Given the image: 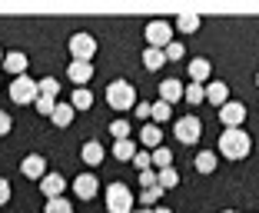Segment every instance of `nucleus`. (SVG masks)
I'll use <instances>...</instances> for the list:
<instances>
[{"mask_svg": "<svg viewBox=\"0 0 259 213\" xmlns=\"http://www.w3.org/2000/svg\"><path fill=\"white\" fill-rule=\"evenodd\" d=\"M10 127H14L10 114H7V110H0V137H7V133H10Z\"/></svg>", "mask_w": 259, "mask_h": 213, "instance_id": "37", "label": "nucleus"}, {"mask_svg": "<svg viewBox=\"0 0 259 213\" xmlns=\"http://www.w3.org/2000/svg\"><path fill=\"white\" fill-rule=\"evenodd\" d=\"M216 163H220V157H216L213 150H199L196 153V170H199V173H213Z\"/></svg>", "mask_w": 259, "mask_h": 213, "instance_id": "25", "label": "nucleus"}, {"mask_svg": "<svg viewBox=\"0 0 259 213\" xmlns=\"http://www.w3.org/2000/svg\"><path fill=\"white\" fill-rule=\"evenodd\" d=\"M156 183H160V190H173L176 183H180V173H176L173 167H166V170H156Z\"/></svg>", "mask_w": 259, "mask_h": 213, "instance_id": "27", "label": "nucleus"}, {"mask_svg": "<svg viewBox=\"0 0 259 213\" xmlns=\"http://www.w3.org/2000/svg\"><path fill=\"white\" fill-rule=\"evenodd\" d=\"M73 117H76V110L70 103H57L54 114H50V120H54V127H70V123H73Z\"/></svg>", "mask_w": 259, "mask_h": 213, "instance_id": "19", "label": "nucleus"}, {"mask_svg": "<svg viewBox=\"0 0 259 213\" xmlns=\"http://www.w3.org/2000/svg\"><path fill=\"white\" fill-rule=\"evenodd\" d=\"M220 120H223V127H226V130L243 127V120H246V106L239 103V100H229V103L220 106Z\"/></svg>", "mask_w": 259, "mask_h": 213, "instance_id": "8", "label": "nucleus"}, {"mask_svg": "<svg viewBox=\"0 0 259 213\" xmlns=\"http://www.w3.org/2000/svg\"><path fill=\"white\" fill-rule=\"evenodd\" d=\"M27 53L23 50H10V53H4V70H7V74H14V77H23L27 74Z\"/></svg>", "mask_w": 259, "mask_h": 213, "instance_id": "14", "label": "nucleus"}, {"mask_svg": "<svg viewBox=\"0 0 259 213\" xmlns=\"http://www.w3.org/2000/svg\"><path fill=\"white\" fill-rule=\"evenodd\" d=\"M140 144H143L146 150H156V147H163V130L156 127V123H146V127L140 130Z\"/></svg>", "mask_w": 259, "mask_h": 213, "instance_id": "18", "label": "nucleus"}, {"mask_svg": "<svg viewBox=\"0 0 259 213\" xmlns=\"http://www.w3.org/2000/svg\"><path fill=\"white\" fill-rule=\"evenodd\" d=\"M150 160H153V170H166V167H173V150L169 147H156V150H150Z\"/></svg>", "mask_w": 259, "mask_h": 213, "instance_id": "21", "label": "nucleus"}, {"mask_svg": "<svg viewBox=\"0 0 259 213\" xmlns=\"http://www.w3.org/2000/svg\"><path fill=\"white\" fill-rule=\"evenodd\" d=\"M256 84H259V74H256Z\"/></svg>", "mask_w": 259, "mask_h": 213, "instance_id": "43", "label": "nucleus"}, {"mask_svg": "<svg viewBox=\"0 0 259 213\" xmlns=\"http://www.w3.org/2000/svg\"><path fill=\"white\" fill-rule=\"evenodd\" d=\"M163 193H166V190H160V187H150V190L140 193V203H146V210H153V203H160Z\"/></svg>", "mask_w": 259, "mask_h": 213, "instance_id": "31", "label": "nucleus"}, {"mask_svg": "<svg viewBox=\"0 0 259 213\" xmlns=\"http://www.w3.org/2000/svg\"><path fill=\"white\" fill-rule=\"evenodd\" d=\"M163 53H166V60H183L186 47L180 44V40H173V44H169V47H166V50H163Z\"/></svg>", "mask_w": 259, "mask_h": 213, "instance_id": "35", "label": "nucleus"}, {"mask_svg": "<svg viewBox=\"0 0 259 213\" xmlns=\"http://www.w3.org/2000/svg\"><path fill=\"white\" fill-rule=\"evenodd\" d=\"M183 100H186V103H193V106L203 103V100H206V87H203V84H186Z\"/></svg>", "mask_w": 259, "mask_h": 213, "instance_id": "28", "label": "nucleus"}, {"mask_svg": "<svg viewBox=\"0 0 259 213\" xmlns=\"http://www.w3.org/2000/svg\"><path fill=\"white\" fill-rule=\"evenodd\" d=\"M143 33H146V44L156 47V50H166V47L173 44V23H169V20H160V17L146 23Z\"/></svg>", "mask_w": 259, "mask_h": 213, "instance_id": "5", "label": "nucleus"}, {"mask_svg": "<svg viewBox=\"0 0 259 213\" xmlns=\"http://www.w3.org/2000/svg\"><path fill=\"white\" fill-rule=\"evenodd\" d=\"M110 133H113V140H130V123L126 120H113L110 123Z\"/></svg>", "mask_w": 259, "mask_h": 213, "instance_id": "32", "label": "nucleus"}, {"mask_svg": "<svg viewBox=\"0 0 259 213\" xmlns=\"http://www.w3.org/2000/svg\"><path fill=\"white\" fill-rule=\"evenodd\" d=\"M107 103L113 110H130V106H137V87L130 84V80H113L107 87Z\"/></svg>", "mask_w": 259, "mask_h": 213, "instance_id": "3", "label": "nucleus"}, {"mask_svg": "<svg viewBox=\"0 0 259 213\" xmlns=\"http://www.w3.org/2000/svg\"><path fill=\"white\" fill-rule=\"evenodd\" d=\"M103 200H107V210L110 213H130V210H133V203H137V197H133V190H130V183H123V180L110 183L107 193H103Z\"/></svg>", "mask_w": 259, "mask_h": 213, "instance_id": "2", "label": "nucleus"}, {"mask_svg": "<svg viewBox=\"0 0 259 213\" xmlns=\"http://www.w3.org/2000/svg\"><path fill=\"white\" fill-rule=\"evenodd\" d=\"M63 190H67V180H63L60 173H47L44 180H40V193H44L47 200H54V197H63Z\"/></svg>", "mask_w": 259, "mask_h": 213, "instance_id": "13", "label": "nucleus"}, {"mask_svg": "<svg viewBox=\"0 0 259 213\" xmlns=\"http://www.w3.org/2000/svg\"><path fill=\"white\" fill-rule=\"evenodd\" d=\"M223 213H236V210H223Z\"/></svg>", "mask_w": 259, "mask_h": 213, "instance_id": "42", "label": "nucleus"}, {"mask_svg": "<svg viewBox=\"0 0 259 213\" xmlns=\"http://www.w3.org/2000/svg\"><path fill=\"white\" fill-rule=\"evenodd\" d=\"M199 133H203V123H199V117H180V120L173 123V137L180 140L183 147L196 144Z\"/></svg>", "mask_w": 259, "mask_h": 213, "instance_id": "6", "label": "nucleus"}, {"mask_svg": "<svg viewBox=\"0 0 259 213\" xmlns=\"http://www.w3.org/2000/svg\"><path fill=\"white\" fill-rule=\"evenodd\" d=\"M37 97H40V87H37V80H30L27 74L10 80V100H14V103L30 106V103H37Z\"/></svg>", "mask_w": 259, "mask_h": 213, "instance_id": "4", "label": "nucleus"}, {"mask_svg": "<svg viewBox=\"0 0 259 213\" xmlns=\"http://www.w3.org/2000/svg\"><path fill=\"white\" fill-rule=\"evenodd\" d=\"M206 100H209L213 106L229 103V87L223 84V80H209V84H206Z\"/></svg>", "mask_w": 259, "mask_h": 213, "instance_id": "16", "label": "nucleus"}, {"mask_svg": "<svg viewBox=\"0 0 259 213\" xmlns=\"http://www.w3.org/2000/svg\"><path fill=\"white\" fill-rule=\"evenodd\" d=\"M133 167L143 173V170H153V160H150V153L146 150H137V157H133Z\"/></svg>", "mask_w": 259, "mask_h": 213, "instance_id": "34", "label": "nucleus"}, {"mask_svg": "<svg viewBox=\"0 0 259 213\" xmlns=\"http://www.w3.org/2000/svg\"><path fill=\"white\" fill-rule=\"evenodd\" d=\"M169 117H173V106H169L166 100H156V103H153V110H150V120L160 127V123H166V120H169Z\"/></svg>", "mask_w": 259, "mask_h": 213, "instance_id": "26", "label": "nucleus"}, {"mask_svg": "<svg viewBox=\"0 0 259 213\" xmlns=\"http://www.w3.org/2000/svg\"><path fill=\"white\" fill-rule=\"evenodd\" d=\"M33 106H37V114H40V117H50V114H54V106H57V100L37 97V103H33Z\"/></svg>", "mask_w": 259, "mask_h": 213, "instance_id": "33", "label": "nucleus"}, {"mask_svg": "<svg viewBox=\"0 0 259 213\" xmlns=\"http://www.w3.org/2000/svg\"><path fill=\"white\" fill-rule=\"evenodd\" d=\"M44 213H73V206H70L67 197H54L44 203Z\"/></svg>", "mask_w": 259, "mask_h": 213, "instance_id": "30", "label": "nucleus"}, {"mask_svg": "<svg viewBox=\"0 0 259 213\" xmlns=\"http://www.w3.org/2000/svg\"><path fill=\"white\" fill-rule=\"evenodd\" d=\"M80 157H83V163H90V167H100V163H103V157H107V150H103V144H100V140H87Z\"/></svg>", "mask_w": 259, "mask_h": 213, "instance_id": "17", "label": "nucleus"}, {"mask_svg": "<svg viewBox=\"0 0 259 213\" xmlns=\"http://www.w3.org/2000/svg\"><path fill=\"white\" fill-rule=\"evenodd\" d=\"M0 63H4V47H0Z\"/></svg>", "mask_w": 259, "mask_h": 213, "instance_id": "41", "label": "nucleus"}, {"mask_svg": "<svg viewBox=\"0 0 259 213\" xmlns=\"http://www.w3.org/2000/svg\"><path fill=\"white\" fill-rule=\"evenodd\" d=\"M199 14H180L176 17V23H173V30H183V33H196L199 30Z\"/></svg>", "mask_w": 259, "mask_h": 213, "instance_id": "22", "label": "nucleus"}, {"mask_svg": "<svg viewBox=\"0 0 259 213\" xmlns=\"http://www.w3.org/2000/svg\"><path fill=\"white\" fill-rule=\"evenodd\" d=\"M163 63H166V53L163 50H156V47H146L143 50V67L146 70H160Z\"/></svg>", "mask_w": 259, "mask_h": 213, "instance_id": "24", "label": "nucleus"}, {"mask_svg": "<svg viewBox=\"0 0 259 213\" xmlns=\"http://www.w3.org/2000/svg\"><path fill=\"white\" fill-rule=\"evenodd\" d=\"M113 157L120 160V163H133V157H137V144H133V140H116V144H113Z\"/></svg>", "mask_w": 259, "mask_h": 213, "instance_id": "20", "label": "nucleus"}, {"mask_svg": "<svg viewBox=\"0 0 259 213\" xmlns=\"http://www.w3.org/2000/svg\"><path fill=\"white\" fill-rule=\"evenodd\" d=\"M140 187H143V190L160 187V183H156V170H143V173H140Z\"/></svg>", "mask_w": 259, "mask_h": 213, "instance_id": "36", "label": "nucleus"}, {"mask_svg": "<svg viewBox=\"0 0 259 213\" xmlns=\"http://www.w3.org/2000/svg\"><path fill=\"white\" fill-rule=\"evenodd\" d=\"M70 53H73V60L90 63L93 53H97V37L93 33H73L70 37Z\"/></svg>", "mask_w": 259, "mask_h": 213, "instance_id": "7", "label": "nucleus"}, {"mask_svg": "<svg viewBox=\"0 0 259 213\" xmlns=\"http://www.w3.org/2000/svg\"><path fill=\"white\" fill-rule=\"evenodd\" d=\"M209 74H213V67H209V60H206V57H196V60H190V84H203V87H206Z\"/></svg>", "mask_w": 259, "mask_h": 213, "instance_id": "15", "label": "nucleus"}, {"mask_svg": "<svg viewBox=\"0 0 259 213\" xmlns=\"http://www.w3.org/2000/svg\"><path fill=\"white\" fill-rule=\"evenodd\" d=\"M97 190H100V180L93 173H80L73 180V193H76V200H93L97 197Z\"/></svg>", "mask_w": 259, "mask_h": 213, "instance_id": "10", "label": "nucleus"}, {"mask_svg": "<svg viewBox=\"0 0 259 213\" xmlns=\"http://www.w3.org/2000/svg\"><path fill=\"white\" fill-rule=\"evenodd\" d=\"M249 150H252V140H249V133H246L243 127L223 130V133H220V153L226 160H246Z\"/></svg>", "mask_w": 259, "mask_h": 213, "instance_id": "1", "label": "nucleus"}, {"mask_svg": "<svg viewBox=\"0 0 259 213\" xmlns=\"http://www.w3.org/2000/svg\"><path fill=\"white\" fill-rule=\"evenodd\" d=\"M153 213H169V210H166V206H156V210H153Z\"/></svg>", "mask_w": 259, "mask_h": 213, "instance_id": "40", "label": "nucleus"}, {"mask_svg": "<svg viewBox=\"0 0 259 213\" xmlns=\"http://www.w3.org/2000/svg\"><path fill=\"white\" fill-rule=\"evenodd\" d=\"M20 173L27 176V180H44V176L50 173V170H47V160L40 157V153H30V157H23Z\"/></svg>", "mask_w": 259, "mask_h": 213, "instance_id": "9", "label": "nucleus"}, {"mask_svg": "<svg viewBox=\"0 0 259 213\" xmlns=\"http://www.w3.org/2000/svg\"><path fill=\"white\" fill-rule=\"evenodd\" d=\"M37 87H40V97H50V100L60 97V84H57L54 77H44V80H37Z\"/></svg>", "mask_w": 259, "mask_h": 213, "instance_id": "29", "label": "nucleus"}, {"mask_svg": "<svg viewBox=\"0 0 259 213\" xmlns=\"http://www.w3.org/2000/svg\"><path fill=\"white\" fill-rule=\"evenodd\" d=\"M183 80L180 77H169V80H160V100H166L169 106L176 103V100H183Z\"/></svg>", "mask_w": 259, "mask_h": 213, "instance_id": "12", "label": "nucleus"}, {"mask_svg": "<svg viewBox=\"0 0 259 213\" xmlns=\"http://www.w3.org/2000/svg\"><path fill=\"white\" fill-rule=\"evenodd\" d=\"M150 110H153V103H140V100H137V106H133V114H137L140 120H150Z\"/></svg>", "mask_w": 259, "mask_h": 213, "instance_id": "38", "label": "nucleus"}, {"mask_svg": "<svg viewBox=\"0 0 259 213\" xmlns=\"http://www.w3.org/2000/svg\"><path fill=\"white\" fill-rule=\"evenodd\" d=\"M10 200V183H7V176H0V206Z\"/></svg>", "mask_w": 259, "mask_h": 213, "instance_id": "39", "label": "nucleus"}, {"mask_svg": "<svg viewBox=\"0 0 259 213\" xmlns=\"http://www.w3.org/2000/svg\"><path fill=\"white\" fill-rule=\"evenodd\" d=\"M70 106H73V110H90V106H93V93L87 90V87H73Z\"/></svg>", "mask_w": 259, "mask_h": 213, "instance_id": "23", "label": "nucleus"}, {"mask_svg": "<svg viewBox=\"0 0 259 213\" xmlns=\"http://www.w3.org/2000/svg\"><path fill=\"white\" fill-rule=\"evenodd\" d=\"M67 80H73V87H87V84L93 80V63L70 60V67H67Z\"/></svg>", "mask_w": 259, "mask_h": 213, "instance_id": "11", "label": "nucleus"}]
</instances>
